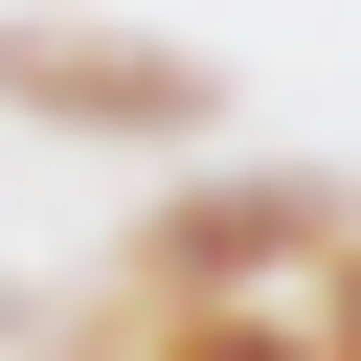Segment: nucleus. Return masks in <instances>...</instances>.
<instances>
[{
  "instance_id": "nucleus-4",
  "label": "nucleus",
  "mask_w": 361,
  "mask_h": 361,
  "mask_svg": "<svg viewBox=\"0 0 361 361\" xmlns=\"http://www.w3.org/2000/svg\"><path fill=\"white\" fill-rule=\"evenodd\" d=\"M293 338H316V361H361V248L316 271V316H293Z\"/></svg>"
},
{
  "instance_id": "nucleus-2",
  "label": "nucleus",
  "mask_w": 361,
  "mask_h": 361,
  "mask_svg": "<svg viewBox=\"0 0 361 361\" xmlns=\"http://www.w3.org/2000/svg\"><path fill=\"white\" fill-rule=\"evenodd\" d=\"M0 113L180 135V158H203V135H226V68H203V45H158V23H45V0H23V23H0Z\"/></svg>"
},
{
  "instance_id": "nucleus-3",
  "label": "nucleus",
  "mask_w": 361,
  "mask_h": 361,
  "mask_svg": "<svg viewBox=\"0 0 361 361\" xmlns=\"http://www.w3.org/2000/svg\"><path fill=\"white\" fill-rule=\"evenodd\" d=\"M135 361H316L293 316H135Z\"/></svg>"
},
{
  "instance_id": "nucleus-1",
  "label": "nucleus",
  "mask_w": 361,
  "mask_h": 361,
  "mask_svg": "<svg viewBox=\"0 0 361 361\" xmlns=\"http://www.w3.org/2000/svg\"><path fill=\"white\" fill-rule=\"evenodd\" d=\"M338 248H361L338 180H293V158H203V180L135 226V316H316Z\"/></svg>"
},
{
  "instance_id": "nucleus-5",
  "label": "nucleus",
  "mask_w": 361,
  "mask_h": 361,
  "mask_svg": "<svg viewBox=\"0 0 361 361\" xmlns=\"http://www.w3.org/2000/svg\"><path fill=\"white\" fill-rule=\"evenodd\" d=\"M0 338H23V293H0Z\"/></svg>"
}]
</instances>
